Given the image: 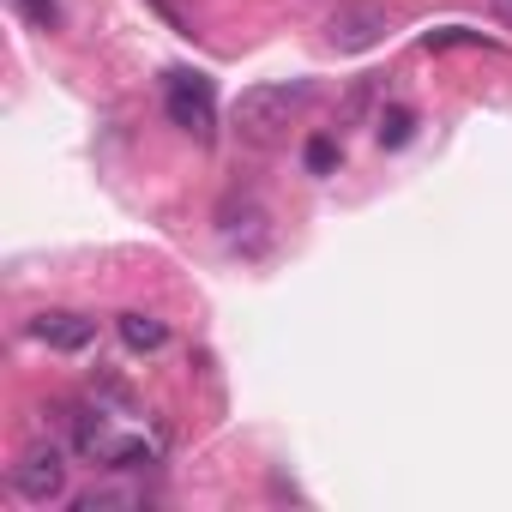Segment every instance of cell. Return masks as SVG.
I'll return each instance as SVG.
<instances>
[{
    "instance_id": "cell-1",
    "label": "cell",
    "mask_w": 512,
    "mask_h": 512,
    "mask_svg": "<svg viewBox=\"0 0 512 512\" xmlns=\"http://www.w3.org/2000/svg\"><path fill=\"white\" fill-rule=\"evenodd\" d=\"M308 85L296 79V85H247L241 97H235V139L241 145H253V151H266V145H278L284 133H290V121L308 109Z\"/></svg>"
},
{
    "instance_id": "cell-2",
    "label": "cell",
    "mask_w": 512,
    "mask_h": 512,
    "mask_svg": "<svg viewBox=\"0 0 512 512\" xmlns=\"http://www.w3.org/2000/svg\"><path fill=\"white\" fill-rule=\"evenodd\" d=\"M163 109H169V121H175L187 139L211 145V133H217V91H211L205 73H187V67L163 73Z\"/></svg>"
},
{
    "instance_id": "cell-3",
    "label": "cell",
    "mask_w": 512,
    "mask_h": 512,
    "mask_svg": "<svg viewBox=\"0 0 512 512\" xmlns=\"http://www.w3.org/2000/svg\"><path fill=\"white\" fill-rule=\"evenodd\" d=\"M386 31H392V7H386V0H338L332 19H326V43L338 55H362Z\"/></svg>"
},
{
    "instance_id": "cell-4",
    "label": "cell",
    "mask_w": 512,
    "mask_h": 512,
    "mask_svg": "<svg viewBox=\"0 0 512 512\" xmlns=\"http://www.w3.org/2000/svg\"><path fill=\"white\" fill-rule=\"evenodd\" d=\"M13 494L19 500H31V506H49V500H61L67 494V452L61 446H31L19 464H13Z\"/></svg>"
},
{
    "instance_id": "cell-5",
    "label": "cell",
    "mask_w": 512,
    "mask_h": 512,
    "mask_svg": "<svg viewBox=\"0 0 512 512\" xmlns=\"http://www.w3.org/2000/svg\"><path fill=\"white\" fill-rule=\"evenodd\" d=\"M266 223H272V217L253 205V199H223V205H217V235H223L235 253H247V260H260V253H266V241H272Z\"/></svg>"
},
{
    "instance_id": "cell-6",
    "label": "cell",
    "mask_w": 512,
    "mask_h": 512,
    "mask_svg": "<svg viewBox=\"0 0 512 512\" xmlns=\"http://www.w3.org/2000/svg\"><path fill=\"white\" fill-rule=\"evenodd\" d=\"M31 338L49 344V350H61V356H73V350H85L97 338V320L91 314H73V308H43L31 320Z\"/></svg>"
},
{
    "instance_id": "cell-7",
    "label": "cell",
    "mask_w": 512,
    "mask_h": 512,
    "mask_svg": "<svg viewBox=\"0 0 512 512\" xmlns=\"http://www.w3.org/2000/svg\"><path fill=\"white\" fill-rule=\"evenodd\" d=\"M85 458H97L103 470H145V464H157V440H145V434H109L103 428V440Z\"/></svg>"
},
{
    "instance_id": "cell-8",
    "label": "cell",
    "mask_w": 512,
    "mask_h": 512,
    "mask_svg": "<svg viewBox=\"0 0 512 512\" xmlns=\"http://www.w3.org/2000/svg\"><path fill=\"white\" fill-rule=\"evenodd\" d=\"M115 332H121V344H127V350H139V356H151V350H163V344H169V326H163L157 314H121V320H115Z\"/></svg>"
},
{
    "instance_id": "cell-9",
    "label": "cell",
    "mask_w": 512,
    "mask_h": 512,
    "mask_svg": "<svg viewBox=\"0 0 512 512\" xmlns=\"http://www.w3.org/2000/svg\"><path fill=\"white\" fill-rule=\"evenodd\" d=\"M410 133H416V109H404V103H386V109L374 115V139H380V151H398V145H410Z\"/></svg>"
},
{
    "instance_id": "cell-10",
    "label": "cell",
    "mask_w": 512,
    "mask_h": 512,
    "mask_svg": "<svg viewBox=\"0 0 512 512\" xmlns=\"http://www.w3.org/2000/svg\"><path fill=\"white\" fill-rule=\"evenodd\" d=\"M380 91H386V79H380V73H368V79H356V85H350V97L338 103V121H362V115H374V103H380Z\"/></svg>"
},
{
    "instance_id": "cell-11",
    "label": "cell",
    "mask_w": 512,
    "mask_h": 512,
    "mask_svg": "<svg viewBox=\"0 0 512 512\" xmlns=\"http://www.w3.org/2000/svg\"><path fill=\"white\" fill-rule=\"evenodd\" d=\"M422 43H428V49H500L494 37H482V31H464V25H440V31H428Z\"/></svg>"
},
{
    "instance_id": "cell-12",
    "label": "cell",
    "mask_w": 512,
    "mask_h": 512,
    "mask_svg": "<svg viewBox=\"0 0 512 512\" xmlns=\"http://www.w3.org/2000/svg\"><path fill=\"white\" fill-rule=\"evenodd\" d=\"M338 157H344V151H338V139H332V133H314V139H308V151H302L308 175H332V169H338Z\"/></svg>"
},
{
    "instance_id": "cell-13",
    "label": "cell",
    "mask_w": 512,
    "mask_h": 512,
    "mask_svg": "<svg viewBox=\"0 0 512 512\" xmlns=\"http://www.w3.org/2000/svg\"><path fill=\"white\" fill-rule=\"evenodd\" d=\"M13 7H19L37 31H61V7H55V0H13Z\"/></svg>"
},
{
    "instance_id": "cell-14",
    "label": "cell",
    "mask_w": 512,
    "mask_h": 512,
    "mask_svg": "<svg viewBox=\"0 0 512 512\" xmlns=\"http://www.w3.org/2000/svg\"><path fill=\"white\" fill-rule=\"evenodd\" d=\"M494 19H500V25H512V0H494Z\"/></svg>"
}]
</instances>
